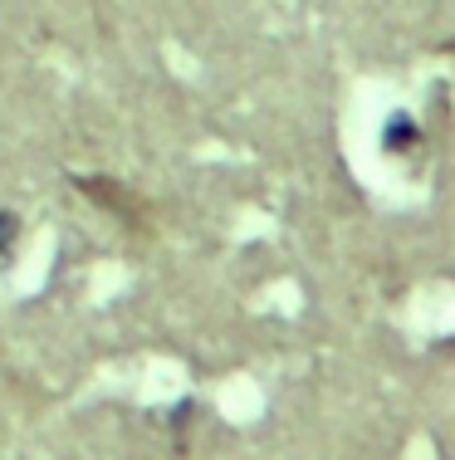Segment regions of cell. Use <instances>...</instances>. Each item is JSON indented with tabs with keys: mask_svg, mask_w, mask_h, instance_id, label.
<instances>
[{
	"mask_svg": "<svg viewBox=\"0 0 455 460\" xmlns=\"http://www.w3.org/2000/svg\"><path fill=\"white\" fill-rule=\"evenodd\" d=\"M83 196H89L93 206H103L113 221H127V226H143V201H137L133 191H127L118 177H74Z\"/></svg>",
	"mask_w": 455,
	"mask_h": 460,
	"instance_id": "cell-1",
	"label": "cell"
},
{
	"mask_svg": "<svg viewBox=\"0 0 455 460\" xmlns=\"http://www.w3.org/2000/svg\"><path fill=\"white\" fill-rule=\"evenodd\" d=\"M411 137H416V133H411V123H407V118H397V123H392V137H387V147L402 152V147H411Z\"/></svg>",
	"mask_w": 455,
	"mask_h": 460,
	"instance_id": "cell-2",
	"label": "cell"
}]
</instances>
